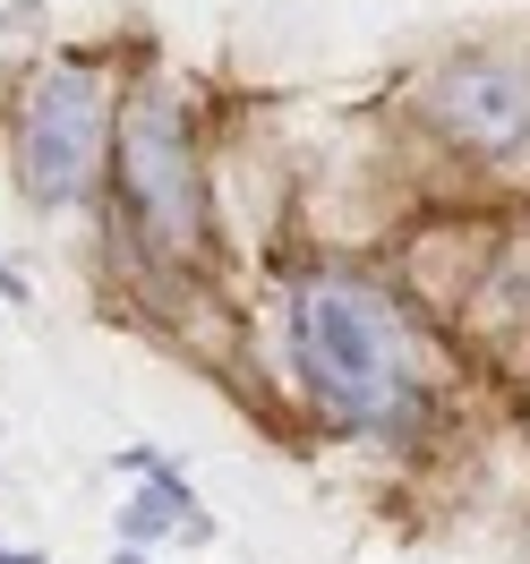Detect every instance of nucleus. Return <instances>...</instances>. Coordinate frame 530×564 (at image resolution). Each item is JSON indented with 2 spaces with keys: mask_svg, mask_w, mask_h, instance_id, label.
<instances>
[{
  "mask_svg": "<svg viewBox=\"0 0 530 564\" xmlns=\"http://www.w3.org/2000/svg\"><path fill=\"white\" fill-rule=\"evenodd\" d=\"M291 351L309 368V386L351 427H402L411 402H420V386H411V343H402L393 300L368 291V282H351V274H325V282L300 291Z\"/></svg>",
  "mask_w": 530,
  "mask_h": 564,
  "instance_id": "nucleus-1",
  "label": "nucleus"
},
{
  "mask_svg": "<svg viewBox=\"0 0 530 564\" xmlns=\"http://www.w3.org/2000/svg\"><path fill=\"white\" fill-rule=\"evenodd\" d=\"M104 138H111L104 69H86V61L43 69V86L26 95V120H18V180H26V197L35 206H77L95 163H104Z\"/></svg>",
  "mask_w": 530,
  "mask_h": 564,
  "instance_id": "nucleus-2",
  "label": "nucleus"
},
{
  "mask_svg": "<svg viewBox=\"0 0 530 564\" xmlns=\"http://www.w3.org/2000/svg\"><path fill=\"white\" fill-rule=\"evenodd\" d=\"M120 180H129V206H138L145 240L188 257L206 240V180H197V145H188V120H180L172 95L145 86L138 104L120 111Z\"/></svg>",
  "mask_w": 530,
  "mask_h": 564,
  "instance_id": "nucleus-3",
  "label": "nucleus"
},
{
  "mask_svg": "<svg viewBox=\"0 0 530 564\" xmlns=\"http://www.w3.org/2000/svg\"><path fill=\"white\" fill-rule=\"evenodd\" d=\"M428 111L462 145L505 154V145L530 138V61H454V69H436V86H428Z\"/></svg>",
  "mask_w": 530,
  "mask_h": 564,
  "instance_id": "nucleus-4",
  "label": "nucleus"
},
{
  "mask_svg": "<svg viewBox=\"0 0 530 564\" xmlns=\"http://www.w3.org/2000/svg\"><path fill=\"white\" fill-rule=\"evenodd\" d=\"M0 564H43V556H0Z\"/></svg>",
  "mask_w": 530,
  "mask_h": 564,
  "instance_id": "nucleus-5",
  "label": "nucleus"
}]
</instances>
